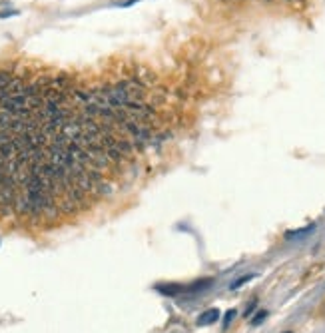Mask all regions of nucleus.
I'll use <instances>...</instances> for the list:
<instances>
[{
  "instance_id": "nucleus-12",
  "label": "nucleus",
  "mask_w": 325,
  "mask_h": 333,
  "mask_svg": "<svg viewBox=\"0 0 325 333\" xmlns=\"http://www.w3.org/2000/svg\"><path fill=\"white\" fill-rule=\"evenodd\" d=\"M266 317H268V311H266V309H259V314H257L255 317H251V325H253V327H255V325H259V323H262Z\"/></svg>"
},
{
  "instance_id": "nucleus-6",
  "label": "nucleus",
  "mask_w": 325,
  "mask_h": 333,
  "mask_svg": "<svg viewBox=\"0 0 325 333\" xmlns=\"http://www.w3.org/2000/svg\"><path fill=\"white\" fill-rule=\"evenodd\" d=\"M92 194H94V196L108 198V196H112V194H114V188H112V184H110V182L100 180V182H96V184H94V190H92Z\"/></svg>"
},
{
  "instance_id": "nucleus-3",
  "label": "nucleus",
  "mask_w": 325,
  "mask_h": 333,
  "mask_svg": "<svg viewBox=\"0 0 325 333\" xmlns=\"http://www.w3.org/2000/svg\"><path fill=\"white\" fill-rule=\"evenodd\" d=\"M64 196H68V198L78 205V210H84V207L88 205V202H86V192H84V190H80L74 182L68 185L66 190H64Z\"/></svg>"
},
{
  "instance_id": "nucleus-10",
  "label": "nucleus",
  "mask_w": 325,
  "mask_h": 333,
  "mask_svg": "<svg viewBox=\"0 0 325 333\" xmlns=\"http://www.w3.org/2000/svg\"><path fill=\"white\" fill-rule=\"evenodd\" d=\"M12 78H14V76H12L10 70H0V88H6L8 82H10Z\"/></svg>"
},
{
  "instance_id": "nucleus-5",
  "label": "nucleus",
  "mask_w": 325,
  "mask_h": 333,
  "mask_svg": "<svg viewBox=\"0 0 325 333\" xmlns=\"http://www.w3.org/2000/svg\"><path fill=\"white\" fill-rule=\"evenodd\" d=\"M56 202H58V207H60V212H62L64 216H70V214L78 212V205H76L68 196H60V198H56Z\"/></svg>"
},
{
  "instance_id": "nucleus-14",
  "label": "nucleus",
  "mask_w": 325,
  "mask_h": 333,
  "mask_svg": "<svg viewBox=\"0 0 325 333\" xmlns=\"http://www.w3.org/2000/svg\"><path fill=\"white\" fill-rule=\"evenodd\" d=\"M255 305H257V301H251V303L248 305V311H246V317H249V315L253 314V309H255Z\"/></svg>"
},
{
  "instance_id": "nucleus-1",
  "label": "nucleus",
  "mask_w": 325,
  "mask_h": 333,
  "mask_svg": "<svg viewBox=\"0 0 325 333\" xmlns=\"http://www.w3.org/2000/svg\"><path fill=\"white\" fill-rule=\"evenodd\" d=\"M118 84L126 90V94L130 96V100H134V102H144V100H146V96H148V86H146V84H142V82H140L138 78L122 80V82H118Z\"/></svg>"
},
{
  "instance_id": "nucleus-7",
  "label": "nucleus",
  "mask_w": 325,
  "mask_h": 333,
  "mask_svg": "<svg viewBox=\"0 0 325 333\" xmlns=\"http://www.w3.org/2000/svg\"><path fill=\"white\" fill-rule=\"evenodd\" d=\"M150 106H162V104H166L168 102V92L164 90V88H154V92H152V96H150Z\"/></svg>"
},
{
  "instance_id": "nucleus-16",
  "label": "nucleus",
  "mask_w": 325,
  "mask_h": 333,
  "mask_svg": "<svg viewBox=\"0 0 325 333\" xmlns=\"http://www.w3.org/2000/svg\"><path fill=\"white\" fill-rule=\"evenodd\" d=\"M287 333H289V331H287Z\"/></svg>"
},
{
  "instance_id": "nucleus-2",
  "label": "nucleus",
  "mask_w": 325,
  "mask_h": 333,
  "mask_svg": "<svg viewBox=\"0 0 325 333\" xmlns=\"http://www.w3.org/2000/svg\"><path fill=\"white\" fill-rule=\"evenodd\" d=\"M28 108V98L24 94H14L4 100H0V110H8L12 114H18L20 110Z\"/></svg>"
},
{
  "instance_id": "nucleus-15",
  "label": "nucleus",
  "mask_w": 325,
  "mask_h": 333,
  "mask_svg": "<svg viewBox=\"0 0 325 333\" xmlns=\"http://www.w3.org/2000/svg\"><path fill=\"white\" fill-rule=\"evenodd\" d=\"M138 0H126V2H122V6H130V4H136Z\"/></svg>"
},
{
  "instance_id": "nucleus-13",
  "label": "nucleus",
  "mask_w": 325,
  "mask_h": 333,
  "mask_svg": "<svg viewBox=\"0 0 325 333\" xmlns=\"http://www.w3.org/2000/svg\"><path fill=\"white\" fill-rule=\"evenodd\" d=\"M231 319H235V309H228V314L224 317V327H229Z\"/></svg>"
},
{
  "instance_id": "nucleus-4",
  "label": "nucleus",
  "mask_w": 325,
  "mask_h": 333,
  "mask_svg": "<svg viewBox=\"0 0 325 333\" xmlns=\"http://www.w3.org/2000/svg\"><path fill=\"white\" fill-rule=\"evenodd\" d=\"M218 319H220V309L211 307V309H208V311H202V315L198 317V325H200V327H206V325L215 323Z\"/></svg>"
},
{
  "instance_id": "nucleus-9",
  "label": "nucleus",
  "mask_w": 325,
  "mask_h": 333,
  "mask_svg": "<svg viewBox=\"0 0 325 333\" xmlns=\"http://www.w3.org/2000/svg\"><path fill=\"white\" fill-rule=\"evenodd\" d=\"M158 291H162L164 296H176V294H180V291H182V287L180 285H170V287L158 285Z\"/></svg>"
},
{
  "instance_id": "nucleus-11",
  "label": "nucleus",
  "mask_w": 325,
  "mask_h": 333,
  "mask_svg": "<svg viewBox=\"0 0 325 333\" xmlns=\"http://www.w3.org/2000/svg\"><path fill=\"white\" fill-rule=\"evenodd\" d=\"M253 279V276H244V278H240V279H237V281H233L231 285H229V289H240L242 285H246L248 281H251Z\"/></svg>"
},
{
  "instance_id": "nucleus-8",
  "label": "nucleus",
  "mask_w": 325,
  "mask_h": 333,
  "mask_svg": "<svg viewBox=\"0 0 325 333\" xmlns=\"http://www.w3.org/2000/svg\"><path fill=\"white\" fill-rule=\"evenodd\" d=\"M136 78L142 82V84H146V86H150V84H156V76L152 74L150 70H144V68L138 72V76H136Z\"/></svg>"
}]
</instances>
